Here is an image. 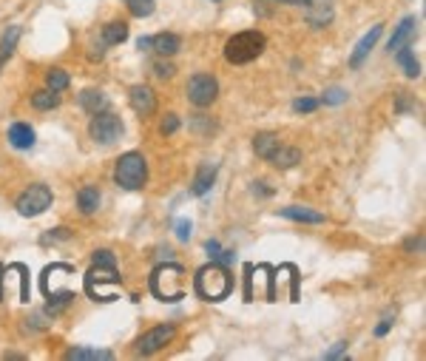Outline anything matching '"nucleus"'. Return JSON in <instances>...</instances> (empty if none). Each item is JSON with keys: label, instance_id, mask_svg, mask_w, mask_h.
Segmentation results:
<instances>
[{"label": "nucleus", "instance_id": "nucleus-1", "mask_svg": "<svg viewBox=\"0 0 426 361\" xmlns=\"http://www.w3.org/2000/svg\"><path fill=\"white\" fill-rule=\"evenodd\" d=\"M193 287H196L199 299H205V301H222L233 290V276H231V271L225 265L210 262V265H205V268L196 271Z\"/></svg>", "mask_w": 426, "mask_h": 361}, {"label": "nucleus", "instance_id": "nucleus-2", "mask_svg": "<svg viewBox=\"0 0 426 361\" xmlns=\"http://www.w3.org/2000/svg\"><path fill=\"white\" fill-rule=\"evenodd\" d=\"M148 285H151V293L159 301H179L185 296V271L174 262L156 265Z\"/></svg>", "mask_w": 426, "mask_h": 361}, {"label": "nucleus", "instance_id": "nucleus-3", "mask_svg": "<svg viewBox=\"0 0 426 361\" xmlns=\"http://www.w3.org/2000/svg\"><path fill=\"white\" fill-rule=\"evenodd\" d=\"M264 48H268V37L261 32H239L225 43V60L233 66H245L261 57Z\"/></svg>", "mask_w": 426, "mask_h": 361}, {"label": "nucleus", "instance_id": "nucleus-4", "mask_svg": "<svg viewBox=\"0 0 426 361\" xmlns=\"http://www.w3.org/2000/svg\"><path fill=\"white\" fill-rule=\"evenodd\" d=\"M120 285V271L117 265H91V271L85 273V293L94 299V301H114L117 293L114 287Z\"/></svg>", "mask_w": 426, "mask_h": 361}, {"label": "nucleus", "instance_id": "nucleus-5", "mask_svg": "<svg viewBox=\"0 0 426 361\" xmlns=\"http://www.w3.org/2000/svg\"><path fill=\"white\" fill-rule=\"evenodd\" d=\"M114 179L120 188L125 191H139L148 179V163L139 151H128L117 160V168H114Z\"/></svg>", "mask_w": 426, "mask_h": 361}, {"label": "nucleus", "instance_id": "nucleus-6", "mask_svg": "<svg viewBox=\"0 0 426 361\" xmlns=\"http://www.w3.org/2000/svg\"><path fill=\"white\" fill-rule=\"evenodd\" d=\"M51 202H55V196H51V188L43 185V182H37V185H29V188L18 196L15 208H18L20 217H29V219H32V217L46 214V211L51 208Z\"/></svg>", "mask_w": 426, "mask_h": 361}, {"label": "nucleus", "instance_id": "nucleus-7", "mask_svg": "<svg viewBox=\"0 0 426 361\" xmlns=\"http://www.w3.org/2000/svg\"><path fill=\"white\" fill-rule=\"evenodd\" d=\"M123 131H125V125H123V120H120L117 114H111V111L91 114L88 134H91L94 142H99V145H111V142H117V139L123 137Z\"/></svg>", "mask_w": 426, "mask_h": 361}, {"label": "nucleus", "instance_id": "nucleus-8", "mask_svg": "<svg viewBox=\"0 0 426 361\" xmlns=\"http://www.w3.org/2000/svg\"><path fill=\"white\" fill-rule=\"evenodd\" d=\"M185 91H188V100L193 102L196 109H207L219 97V83H217V77H210V74H193L188 80Z\"/></svg>", "mask_w": 426, "mask_h": 361}, {"label": "nucleus", "instance_id": "nucleus-9", "mask_svg": "<svg viewBox=\"0 0 426 361\" xmlns=\"http://www.w3.org/2000/svg\"><path fill=\"white\" fill-rule=\"evenodd\" d=\"M74 276H77V271H74L71 265H66V262H55V265H48V268L43 271L40 287H43V293H46V296L60 293V290H74V287L69 285Z\"/></svg>", "mask_w": 426, "mask_h": 361}, {"label": "nucleus", "instance_id": "nucleus-10", "mask_svg": "<svg viewBox=\"0 0 426 361\" xmlns=\"http://www.w3.org/2000/svg\"><path fill=\"white\" fill-rule=\"evenodd\" d=\"M174 336H177V325H171V322L151 327L148 333L139 336V341H137V355H153V353H159L165 344H171Z\"/></svg>", "mask_w": 426, "mask_h": 361}, {"label": "nucleus", "instance_id": "nucleus-11", "mask_svg": "<svg viewBox=\"0 0 426 361\" xmlns=\"http://www.w3.org/2000/svg\"><path fill=\"white\" fill-rule=\"evenodd\" d=\"M128 100H131V109L139 114V117H151L156 111V94L151 86H131L128 91Z\"/></svg>", "mask_w": 426, "mask_h": 361}, {"label": "nucleus", "instance_id": "nucleus-12", "mask_svg": "<svg viewBox=\"0 0 426 361\" xmlns=\"http://www.w3.org/2000/svg\"><path fill=\"white\" fill-rule=\"evenodd\" d=\"M415 32H418V18L415 15H409V18H404L398 26H395V32H392V37H390V43H387V48H390V55H395L398 48H404V46H409L412 40H415Z\"/></svg>", "mask_w": 426, "mask_h": 361}, {"label": "nucleus", "instance_id": "nucleus-13", "mask_svg": "<svg viewBox=\"0 0 426 361\" xmlns=\"http://www.w3.org/2000/svg\"><path fill=\"white\" fill-rule=\"evenodd\" d=\"M384 34V26L378 23V26H372L361 40H358V46H355V51H352V55H350V66L352 69H361V63L366 60V55H369V51L372 48H376V43H378V37Z\"/></svg>", "mask_w": 426, "mask_h": 361}, {"label": "nucleus", "instance_id": "nucleus-14", "mask_svg": "<svg viewBox=\"0 0 426 361\" xmlns=\"http://www.w3.org/2000/svg\"><path fill=\"white\" fill-rule=\"evenodd\" d=\"M217 171H219L217 163H202V165L196 168L193 182H191V193H193V196H205V193L213 188V182H217Z\"/></svg>", "mask_w": 426, "mask_h": 361}, {"label": "nucleus", "instance_id": "nucleus-15", "mask_svg": "<svg viewBox=\"0 0 426 361\" xmlns=\"http://www.w3.org/2000/svg\"><path fill=\"white\" fill-rule=\"evenodd\" d=\"M333 20V4L330 0H310L307 4V23L312 29H324Z\"/></svg>", "mask_w": 426, "mask_h": 361}, {"label": "nucleus", "instance_id": "nucleus-16", "mask_svg": "<svg viewBox=\"0 0 426 361\" xmlns=\"http://www.w3.org/2000/svg\"><path fill=\"white\" fill-rule=\"evenodd\" d=\"M151 48L156 51L159 57H174L177 51L182 48V40H179V34H174V32H163V34H153V37H151Z\"/></svg>", "mask_w": 426, "mask_h": 361}, {"label": "nucleus", "instance_id": "nucleus-17", "mask_svg": "<svg viewBox=\"0 0 426 361\" xmlns=\"http://www.w3.org/2000/svg\"><path fill=\"white\" fill-rule=\"evenodd\" d=\"M273 168L279 171H287V168H296L301 163V151L293 148V145H279L273 154H270V160H268Z\"/></svg>", "mask_w": 426, "mask_h": 361}, {"label": "nucleus", "instance_id": "nucleus-18", "mask_svg": "<svg viewBox=\"0 0 426 361\" xmlns=\"http://www.w3.org/2000/svg\"><path fill=\"white\" fill-rule=\"evenodd\" d=\"M284 219H293V222H307V225H322L324 222V214L322 211H312V208H304V205H287V208L279 211Z\"/></svg>", "mask_w": 426, "mask_h": 361}, {"label": "nucleus", "instance_id": "nucleus-19", "mask_svg": "<svg viewBox=\"0 0 426 361\" xmlns=\"http://www.w3.org/2000/svg\"><path fill=\"white\" fill-rule=\"evenodd\" d=\"M80 109L85 114H99V111L109 109V97H105V91H99V88H85L80 94Z\"/></svg>", "mask_w": 426, "mask_h": 361}, {"label": "nucleus", "instance_id": "nucleus-20", "mask_svg": "<svg viewBox=\"0 0 426 361\" xmlns=\"http://www.w3.org/2000/svg\"><path fill=\"white\" fill-rule=\"evenodd\" d=\"M9 142H12V148H18V151L34 148V128H32L29 123H15V125L9 128Z\"/></svg>", "mask_w": 426, "mask_h": 361}, {"label": "nucleus", "instance_id": "nucleus-21", "mask_svg": "<svg viewBox=\"0 0 426 361\" xmlns=\"http://www.w3.org/2000/svg\"><path fill=\"white\" fill-rule=\"evenodd\" d=\"M282 142H279V134H273V131H259L256 137H253V151H256V157H261V160H270V154L279 148Z\"/></svg>", "mask_w": 426, "mask_h": 361}, {"label": "nucleus", "instance_id": "nucleus-22", "mask_svg": "<svg viewBox=\"0 0 426 361\" xmlns=\"http://www.w3.org/2000/svg\"><path fill=\"white\" fill-rule=\"evenodd\" d=\"M20 34H23V29H20V26H9V29H6V34H4V40H0V71H4V66L12 60Z\"/></svg>", "mask_w": 426, "mask_h": 361}, {"label": "nucleus", "instance_id": "nucleus-23", "mask_svg": "<svg viewBox=\"0 0 426 361\" xmlns=\"http://www.w3.org/2000/svg\"><path fill=\"white\" fill-rule=\"evenodd\" d=\"M128 40V23L123 20H111L102 26V46H120Z\"/></svg>", "mask_w": 426, "mask_h": 361}, {"label": "nucleus", "instance_id": "nucleus-24", "mask_svg": "<svg viewBox=\"0 0 426 361\" xmlns=\"http://www.w3.org/2000/svg\"><path fill=\"white\" fill-rule=\"evenodd\" d=\"M77 208L83 217H91L97 208H99V191L94 185H85L77 191Z\"/></svg>", "mask_w": 426, "mask_h": 361}, {"label": "nucleus", "instance_id": "nucleus-25", "mask_svg": "<svg viewBox=\"0 0 426 361\" xmlns=\"http://www.w3.org/2000/svg\"><path fill=\"white\" fill-rule=\"evenodd\" d=\"M69 361H111L114 353L111 350H94V347H71L66 353Z\"/></svg>", "mask_w": 426, "mask_h": 361}, {"label": "nucleus", "instance_id": "nucleus-26", "mask_svg": "<svg viewBox=\"0 0 426 361\" xmlns=\"http://www.w3.org/2000/svg\"><path fill=\"white\" fill-rule=\"evenodd\" d=\"M32 106H34L37 111H51V109L60 106V94L51 91V88H40V91L32 94Z\"/></svg>", "mask_w": 426, "mask_h": 361}, {"label": "nucleus", "instance_id": "nucleus-27", "mask_svg": "<svg viewBox=\"0 0 426 361\" xmlns=\"http://www.w3.org/2000/svg\"><path fill=\"white\" fill-rule=\"evenodd\" d=\"M48 299V304H46V313L55 319V316H60L66 307L71 304V299H74V290H60V293H51V296H46Z\"/></svg>", "mask_w": 426, "mask_h": 361}, {"label": "nucleus", "instance_id": "nucleus-28", "mask_svg": "<svg viewBox=\"0 0 426 361\" xmlns=\"http://www.w3.org/2000/svg\"><path fill=\"white\" fill-rule=\"evenodd\" d=\"M395 55H398V66L404 69V74H406V77H420V63L415 60V55L409 51V46L398 48Z\"/></svg>", "mask_w": 426, "mask_h": 361}, {"label": "nucleus", "instance_id": "nucleus-29", "mask_svg": "<svg viewBox=\"0 0 426 361\" xmlns=\"http://www.w3.org/2000/svg\"><path fill=\"white\" fill-rule=\"evenodd\" d=\"M69 83H71V80H69V71H66V69H51V71L46 74V86H48L51 91H57V94L66 91Z\"/></svg>", "mask_w": 426, "mask_h": 361}, {"label": "nucleus", "instance_id": "nucleus-30", "mask_svg": "<svg viewBox=\"0 0 426 361\" xmlns=\"http://www.w3.org/2000/svg\"><path fill=\"white\" fill-rule=\"evenodd\" d=\"M125 4H128V12H131L134 18H151L153 9H156L153 0H125Z\"/></svg>", "mask_w": 426, "mask_h": 361}, {"label": "nucleus", "instance_id": "nucleus-31", "mask_svg": "<svg viewBox=\"0 0 426 361\" xmlns=\"http://www.w3.org/2000/svg\"><path fill=\"white\" fill-rule=\"evenodd\" d=\"M347 91L344 88H338V86H333V88H327L324 91V97H322V102H324V106H341V102H347Z\"/></svg>", "mask_w": 426, "mask_h": 361}, {"label": "nucleus", "instance_id": "nucleus-32", "mask_svg": "<svg viewBox=\"0 0 426 361\" xmlns=\"http://www.w3.org/2000/svg\"><path fill=\"white\" fill-rule=\"evenodd\" d=\"M315 109H318V100L315 97H298L293 102V111H298V114H312Z\"/></svg>", "mask_w": 426, "mask_h": 361}, {"label": "nucleus", "instance_id": "nucleus-33", "mask_svg": "<svg viewBox=\"0 0 426 361\" xmlns=\"http://www.w3.org/2000/svg\"><path fill=\"white\" fill-rule=\"evenodd\" d=\"M177 131H179V117H177V114H165V120L159 123V134L171 137V134H177Z\"/></svg>", "mask_w": 426, "mask_h": 361}, {"label": "nucleus", "instance_id": "nucleus-34", "mask_svg": "<svg viewBox=\"0 0 426 361\" xmlns=\"http://www.w3.org/2000/svg\"><path fill=\"white\" fill-rule=\"evenodd\" d=\"M174 231H177V239H179V242H188L191 233H193V222H191V219H177V222H174Z\"/></svg>", "mask_w": 426, "mask_h": 361}, {"label": "nucleus", "instance_id": "nucleus-35", "mask_svg": "<svg viewBox=\"0 0 426 361\" xmlns=\"http://www.w3.org/2000/svg\"><path fill=\"white\" fill-rule=\"evenodd\" d=\"M174 71H177V69H174V66H171L165 57L153 63V74H156L159 80H171V77H174Z\"/></svg>", "mask_w": 426, "mask_h": 361}, {"label": "nucleus", "instance_id": "nucleus-36", "mask_svg": "<svg viewBox=\"0 0 426 361\" xmlns=\"http://www.w3.org/2000/svg\"><path fill=\"white\" fill-rule=\"evenodd\" d=\"M91 265H117V259H114L111 250H97L91 256Z\"/></svg>", "mask_w": 426, "mask_h": 361}, {"label": "nucleus", "instance_id": "nucleus-37", "mask_svg": "<svg viewBox=\"0 0 426 361\" xmlns=\"http://www.w3.org/2000/svg\"><path fill=\"white\" fill-rule=\"evenodd\" d=\"M51 322L46 319V313H34L32 316V325H26V330H32V333H40V330H46Z\"/></svg>", "mask_w": 426, "mask_h": 361}, {"label": "nucleus", "instance_id": "nucleus-38", "mask_svg": "<svg viewBox=\"0 0 426 361\" xmlns=\"http://www.w3.org/2000/svg\"><path fill=\"white\" fill-rule=\"evenodd\" d=\"M344 353H347V341H336V344L324 353V358H327V361H333V358H341Z\"/></svg>", "mask_w": 426, "mask_h": 361}, {"label": "nucleus", "instance_id": "nucleus-39", "mask_svg": "<svg viewBox=\"0 0 426 361\" xmlns=\"http://www.w3.org/2000/svg\"><path fill=\"white\" fill-rule=\"evenodd\" d=\"M213 262H219V265L231 268V265L236 262V253H233V250H219V253H217V259H213Z\"/></svg>", "mask_w": 426, "mask_h": 361}, {"label": "nucleus", "instance_id": "nucleus-40", "mask_svg": "<svg viewBox=\"0 0 426 361\" xmlns=\"http://www.w3.org/2000/svg\"><path fill=\"white\" fill-rule=\"evenodd\" d=\"M71 233L66 231V228H55V231H51V233H46L43 236V242H51V239H69Z\"/></svg>", "mask_w": 426, "mask_h": 361}, {"label": "nucleus", "instance_id": "nucleus-41", "mask_svg": "<svg viewBox=\"0 0 426 361\" xmlns=\"http://www.w3.org/2000/svg\"><path fill=\"white\" fill-rule=\"evenodd\" d=\"M205 250L210 253V259H217V253H219L222 247H219V242H217V239H207V245H205Z\"/></svg>", "mask_w": 426, "mask_h": 361}, {"label": "nucleus", "instance_id": "nucleus-42", "mask_svg": "<svg viewBox=\"0 0 426 361\" xmlns=\"http://www.w3.org/2000/svg\"><path fill=\"white\" fill-rule=\"evenodd\" d=\"M390 327H392V319H384V322L376 327V336H387V333H390Z\"/></svg>", "mask_w": 426, "mask_h": 361}, {"label": "nucleus", "instance_id": "nucleus-43", "mask_svg": "<svg viewBox=\"0 0 426 361\" xmlns=\"http://www.w3.org/2000/svg\"><path fill=\"white\" fill-rule=\"evenodd\" d=\"M253 193H261V196H270L273 191H270V188H264V182H253Z\"/></svg>", "mask_w": 426, "mask_h": 361}, {"label": "nucleus", "instance_id": "nucleus-44", "mask_svg": "<svg viewBox=\"0 0 426 361\" xmlns=\"http://www.w3.org/2000/svg\"><path fill=\"white\" fill-rule=\"evenodd\" d=\"M137 48H139V51H151V37H139V40H137Z\"/></svg>", "mask_w": 426, "mask_h": 361}, {"label": "nucleus", "instance_id": "nucleus-45", "mask_svg": "<svg viewBox=\"0 0 426 361\" xmlns=\"http://www.w3.org/2000/svg\"><path fill=\"white\" fill-rule=\"evenodd\" d=\"M276 4H284V6H307L310 0H276Z\"/></svg>", "mask_w": 426, "mask_h": 361}, {"label": "nucleus", "instance_id": "nucleus-46", "mask_svg": "<svg viewBox=\"0 0 426 361\" xmlns=\"http://www.w3.org/2000/svg\"><path fill=\"white\" fill-rule=\"evenodd\" d=\"M409 109H415V106H409V102H406L404 97H398V111L404 114V111H409Z\"/></svg>", "mask_w": 426, "mask_h": 361}]
</instances>
